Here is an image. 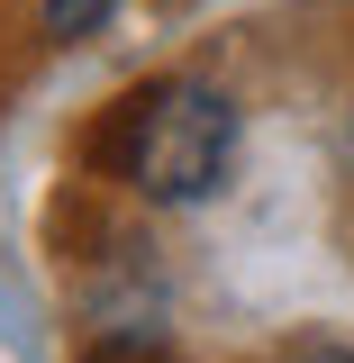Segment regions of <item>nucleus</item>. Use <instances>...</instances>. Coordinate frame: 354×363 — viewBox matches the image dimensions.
<instances>
[{
    "label": "nucleus",
    "instance_id": "20e7f679",
    "mask_svg": "<svg viewBox=\"0 0 354 363\" xmlns=\"http://www.w3.org/2000/svg\"><path fill=\"white\" fill-rule=\"evenodd\" d=\"M345 155H354V118H345Z\"/></svg>",
    "mask_w": 354,
    "mask_h": 363
},
{
    "label": "nucleus",
    "instance_id": "f03ea898",
    "mask_svg": "<svg viewBox=\"0 0 354 363\" xmlns=\"http://www.w3.org/2000/svg\"><path fill=\"white\" fill-rule=\"evenodd\" d=\"M109 9H118V0H37V18H45V37H55V45L100 37V28H109Z\"/></svg>",
    "mask_w": 354,
    "mask_h": 363
},
{
    "label": "nucleus",
    "instance_id": "f257e3e1",
    "mask_svg": "<svg viewBox=\"0 0 354 363\" xmlns=\"http://www.w3.org/2000/svg\"><path fill=\"white\" fill-rule=\"evenodd\" d=\"M236 100L219 82H200V73H164V82H145L118 100V118L109 136L91 145L109 173L128 182L136 200H155V209H200V200H219L227 164H236Z\"/></svg>",
    "mask_w": 354,
    "mask_h": 363
},
{
    "label": "nucleus",
    "instance_id": "7ed1b4c3",
    "mask_svg": "<svg viewBox=\"0 0 354 363\" xmlns=\"http://www.w3.org/2000/svg\"><path fill=\"white\" fill-rule=\"evenodd\" d=\"M282 363H354L345 345H300V354H282Z\"/></svg>",
    "mask_w": 354,
    "mask_h": 363
}]
</instances>
